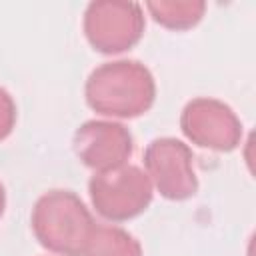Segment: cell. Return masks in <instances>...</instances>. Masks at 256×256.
Here are the masks:
<instances>
[{
    "label": "cell",
    "instance_id": "52a82bcc",
    "mask_svg": "<svg viewBox=\"0 0 256 256\" xmlns=\"http://www.w3.org/2000/svg\"><path fill=\"white\" fill-rule=\"evenodd\" d=\"M134 142L130 130L114 120H88L74 132V152L94 172L128 164Z\"/></svg>",
    "mask_w": 256,
    "mask_h": 256
},
{
    "label": "cell",
    "instance_id": "8fae6325",
    "mask_svg": "<svg viewBox=\"0 0 256 256\" xmlns=\"http://www.w3.org/2000/svg\"><path fill=\"white\" fill-rule=\"evenodd\" d=\"M4 208H6V192H4V186L0 182V218L4 214Z\"/></svg>",
    "mask_w": 256,
    "mask_h": 256
},
{
    "label": "cell",
    "instance_id": "ba28073f",
    "mask_svg": "<svg viewBox=\"0 0 256 256\" xmlns=\"http://www.w3.org/2000/svg\"><path fill=\"white\" fill-rule=\"evenodd\" d=\"M82 256H142V246L120 226L96 224Z\"/></svg>",
    "mask_w": 256,
    "mask_h": 256
},
{
    "label": "cell",
    "instance_id": "3957f363",
    "mask_svg": "<svg viewBox=\"0 0 256 256\" xmlns=\"http://www.w3.org/2000/svg\"><path fill=\"white\" fill-rule=\"evenodd\" d=\"M94 210L110 222H126L142 214L152 202V182L140 166L122 164L106 172H94L88 182Z\"/></svg>",
    "mask_w": 256,
    "mask_h": 256
},
{
    "label": "cell",
    "instance_id": "6da1fadb",
    "mask_svg": "<svg viewBox=\"0 0 256 256\" xmlns=\"http://www.w3.org/2000/svg\"><path fill=\"white\" fill-rule=\"evenodd\" d=\"M84 96L96 114L110 118H136L152 108L156 82L142 62L112 60L90 72Z\"/></svg>",
    "mask_w": 256,
    "mask_h": 256
},
{
    "label": "cell",
    "instance_id": "30bf717a",
    "mask_svg": "<svg viewBox=\"0 0 256 256\" xmlns=\"http://www.w3.org/2000/svg\"><path fill=\"white\" fill-rule=\"evenodd\" d=\"M16 124V102L0 86V140L8 138Z\"/></svg>",
    "mask_w": 256,
    "mask_h": 256
},
{
    "label": "cell",
    "instance_id": "9c48e42d",
    "mask_svg": "<svg viewBox=\"0 0 256 256\" xmlns=\"http://www.w3.org/2000/svg\"><path fill=\"white\" fill-rule=\"evenodd\" d=\"M146 10L160 26L168 30H188L196 26L204 12L206 2L202 0H154L146 2Z\"/></svg>",
    "mask_w": 256,
    "mask_h": 256
},
{
    "label": "cell",
    "instance_id": "8992f818",
    "mask_svg": "<svg viewBox=\"0 0 256 256\" xmlns=\"http://www.w3.org/2000/svg\"><path fill=\"white\" fill-rule=\"evenodd\" d=\"M184 136L208 150L230 152L242 140V122L236 112L216 98H194L180 114Z\"/></svg>",
    "mask_w": 256,
    "mask_h": 256
},
{
    "label": "cell",
    "instance_id": "5b68a950",
    "mask_svg": "<svg viewBox=\"0 0 256 256\" xmlns=\"http://www.w3.org/2000/svg\"><path fill=\"white\" fill-rule=\"evenodd\" d=\"M192 160V150L182 140L170 136L156 138L144 150V172L160 196L178 202L194 196L198 190Z\"/></svg>",
    "mask_w": 256,
    "mask_h": 256
},
{
    "label": "cell",
    "instance_id": "7a4b0ae2",
    "mask_svg": "<svg viewBox=\"0 0 256 256\" xmlns=\"http://www.w3.org/2000/svg\"><path fill=\"white\" fill-rule=\"evenodd\" d=\"M32 232L40 246L58 256H82L96 226L90 210L72 190H48L30 216Z\"/></svg>",
    "mask_w": 256,
    "mask_h": 256
},
{
    "label": "cell",
    "instance_id": "277c9868",
    "mask_svg": "<svg viewBox=\"0 0 256 256\" xmlns=\"http://www.w3.org/2000/svg\"><path fill=\"white\" fill-rule=\"evenodd\" d=\"M82 28L96 52L120 54L140 42L146 28L144 8L138 2L122 0L90 2L84 10Z\"/></svg>",
    "mask_w": 256,
    "mask_h": 256
}]
</instances>
